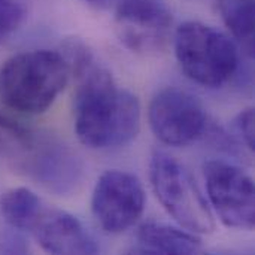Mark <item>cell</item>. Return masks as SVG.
Here are the masks:
<instances>
[{
    "mask_svg": "<svg viewBox=\"0 0 255 255\" xmlns=\"http://www.w3.org/2000/svg\"><path fill=\"white\" fill-rule=\"evenodd\" d=\"M67 51L78 81L73 106L78 139L93 149H111L131 142L140 128L137 97L120 87L82 43H72Z\"/></svg>",
    "mask_w": 255,
    "mask_h": 255,
    "instance_id": "6da1fadb",
    "label": "cell"
},
{
    "mask_svg": "<svg viewBox=\"0 0 255 255\" xmlns=\"http://www.w3.org/2000/svg\"><path fill=\"white\" fill-rule=\"evenodd\" d=\"M69 73V60L57 51L15 54L0 67V99L16 112L42 114L64 90Z\"/></svg>",
    "mask_w": 255,
    "mask_h": 255,
    "instance_id": "7a4b0ae2",
    "label": "cell"
},
{
    "mask_svg": "<svg viewBox=\"0 0 255 255\" xmlns=\"http://www.w3.org/2000/svg\"><path fill=\"white\" fill-rule=\"evenodd\" d=\"M175 54L184 73L199 85L218 88L238 72V43L221 30L187 21L175 31Z\"/></svg>",
    "mask_w": 255,
    "mask_h": 255,
    "instance_id": "3957f363",
    "label": "cell"
},
{
    "mask_svg": "<svg viewBox=\"0 0 255 255\" xmlns=\"http://www.w3.org/2000/svg\"><path fill=\"white\" fill-rule=\"evenodd\" d=\"M152 190L179 227L205 235L215 229L214 212L191 173L175 157L164 151H154L149 161Z\"/></svg>",
    "mask_w": 255,
    "mask_h": 255,
    "instance_id": "277c9868",
    "label": "cell"
},
{
    "mask_svg": "<svg viewBox=\"0 0 255 255\" xmlns=\"http://www.w3.org/2000/svg\"><path fill=\"white\" fill-rule=\"evenodd\" d=\"M208 202L221 223L236 230H253L255 224V188L253 178L241 167L211 160L203 166Z\"/></svg>",
    "mask_w": 255,
    "mask_h": 255,
    "instance_id": "5b68a950",
    "label": "cell"
},
{
    "mask_svg": "<svg viewBox=\"0 0 255 255\" xmlns=\"http://www.w3.org/2000/svg\"><path fill=\"white\" fill-rule=\"evenodd\" d=\"M148 118L157 139L169 146H187L200 139L208 127V114L202 102L175 87L154 96Z\"/></svg>",
    "mask_w": 255,
    "mask_h": 255,
    "instance_id": "8992f818",
    "label": "cell"
},
{
    "mask_svg": "<svg viewBox=\"0 0 255 255\" xmlns=\"http://www.w3.org/2000/svg\"><path fill=\"white\" fill-rule=\"evenodd\" d=\"M91 209L106 233L118 235L128 230L145 209V191L139 178L115 169L102 173L94 185Z\"/></svg>",
    "mask_w": 255,
    "mask_h": 255,
    "instance_id": "52a82bcc",
    "label": "cell"
},
{
    "mask_svg": "<svg viewBox=\"0 0 255 255\" xmlns=\"http://www.w3.org/2000/svg\"><path fill=\"white\" fill-rule=\"evenodd\" d=\"M114 21L120 40L128 49L148 54L166 45L172 13L163 0H120Z\"/></svg>",
    "mask_w": 255,
    "mask_h": 255,
    "instance_id": "ba28073f",
    "label": "cell"
},
{
    "mask_svg": "<svg viewBox=\"0 0 255 255\" xmlns=\"http://www.w3.org/2000/svg\"><path fill=\"white\" fill-rule=\"evenodd\" d=\"M43 251L51 254H96L99 247L82 223L60 209H42L30 230Z\"/></svg>",
    "mask_w": 255,
    "mask_h": 255,
    "instance_id": "9c48e42d",
    "label": "cell"
},
{
    "mask_svg": "<svg viewBox=\"0 0 255 255\" xmlns=\"http://www.w3.org/2000/svg\"><path fill=\"white\" fill-rule=\"evenodd\" d=\"M25 167L31 175L57 193L70 191L79 181L81 164L78 158L63 145L43 140L39 143H25Z\"/></svg>",
    "mask_w": 255,
    "mask_h": 255,
    "instance_id": "30bf717a",
    "label": "cell"
},
{
    "mask_svg": "<svg viewBox=\"0 0 255 255\" xmlns=\"http://www.w3.org/2000/svg\"><path fill=\"white\" fill-rule=\"evenodd\" d=\"M142 253L148 254H196L202 242L196 233L163 223H146L137 230Z\"/></svg>",
    "mask_w": 255,
    "mask_h": 255,
    "instance_id": "8fae6325",
    "label": "cell"
},
{
    "mask_svg": "<svg viewBox=\"0 0 255 255\" xmlns=\"http://www.w3.org/2000/svg\"><path fill=\"white\" fill-rule=\"evenodd\" d=\"M40 199L28 188L18 187L0 197V214L13 230H31L42 212Z\"/></svg>",
    "mask_w": 255,
    "mask_h": 255,
    "instance_id": "7c38bea8",
    "label": "cell"
},
{
    "mask_svg": "<svg viewBox=\"0 0 255 255\" xmlns=\"http://www.w3.org/2000/svg\"><path fill=\"white\" fill-rule=\"evenodd\" d=\"M220 13L235 42L250 57L254 54V0H217Z\"/></svg>",
    "mask_w": 255,
    "mask_h": 255,
    "instance_id": "4fadbf2b",
    "label": "cell"
},
{
    "mask_svg": "<svg viewBox=\"0 0 255 255\" xmlns=\"http://www.w3.org/2000/svg\"><path fill=\"white\" fill-rule=\"evenodd\" d=\"M22 15V6L16 0H0V42L18 27Z\"/></svg>",
    "mask_w": 255,
    "mask_h": 255,
    "instance_id": "5bb4252c",
    "label": "cell"
},
{
    "mask_svg": "<svg viewBox=\"0 0 255 255\" xmlns=\"http://www.w3.org/2000/svg\"><path fill=\"white\" fill-rule=\"evenodd\" d=\"M235 128L238 134H241L244 143L247 148L254 151L255 146V136H254V109H245L242 111L236 120H235Z\"/></svg>",
    "mask_w": 255,
    "mask_h": 255,
    "instance_id": "9a60e30c",
    "label": "cell"
},
{
    "mask_svg": "<svg viewBox=\"0 0 255 255\" xmlns=\"http://www.w3.org/2000/svg\"><path fill=\"white\" fill-rule=\"evenodd\" d=\"M90 1H94V0H90Z\"/></svg>",
    "mask_w": 255,
    "mask_h": 255,
    "instance_id": "2e32d148",
    "label": "cell"
}]
</instances>
